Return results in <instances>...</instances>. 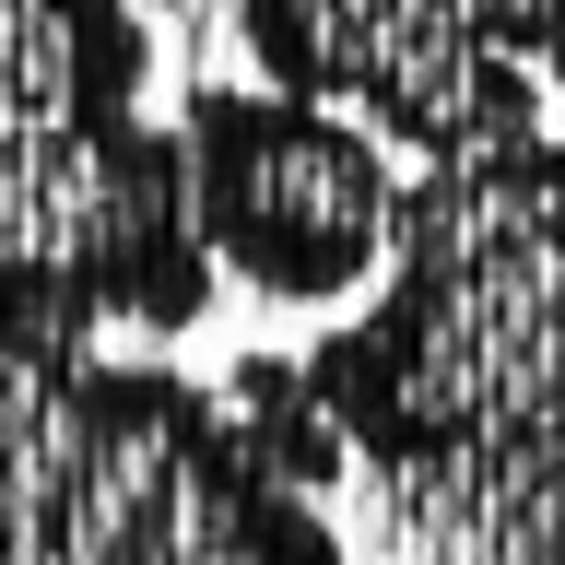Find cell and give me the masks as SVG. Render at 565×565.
<instances>
[{
	"instance_id": "cell-1",
	"label": "cell",
	"mask_w": 565,
	"mask_h": 565,
	"mask_svg": "<svg viewBox=\"0 0 565 565\" xmlns=\"http://www.w3.org/2000/svg\"><path fill=\"white\" fill-rule=\"evenodd\" d=\"M307 377L365 471H565V141L413 177L401 259L307 342Z\"/></svg>"
},
{
	"instance_id": "cell-2",
	"label": "cell",
	"mask_w": 565,
	"mask_h": 565,
	"mask_svg": "<svg viewBox=\"0 0 565 565\" xmlns=\"http://www.w3.org/2000/svg\"><path fill=\"white\" fill-rule=\"evenodd\" d=\"M0 565H353L318 494L271 483L224 388L118 353L0 342Z\"/></svg>"
},
{
	"instance_id": "cell-3",
	"label": "cell",
	"mask_w": 565,
	"mask_h": 565,
	"mask_svg": "<svg viewBox=\"0 0 565 565\" xmlns=\"http://www.w3.org/2000/svg\"><path fill=\"white\" fill-rule=\"evenodd\" d=\"M153 24L130 0H0V259L95 295L118 342H177L212 307L177 118L141 106Z\"/></svg>"
},
{
	"instance_id": "cell-4",
	"label": "cell",
	"mask_w": 565,
	"mask_h": 565,
	"mask_svg": "<svg viewBox=\"0 0 565 565\" xmlns=\"http://www.w3.org/2000/svg\"><path fill=\"white\" fill-rule=\"evenodd\" d=\"M271 95L342 106L424 166H494L565 95V0H212Z\"/></svg>"
},
{
	"instance_id": "cell-5",
	"label": "cell",
	"mask_w": 565,
	"mask_h": 565,
	"mask_svg": "<svg viewBox=\"0 0 565 565\" xmlns=\"http://www.w3.org/2000/svg\"><path fill=\"white\" fill-rule=\"evenodd\" d=\"M177 153H189V212H201L212 271L259 282L271 307H342L388 282L413 177L388 166L365 118L271 95V83H189Z\"/></svg>"
},
{
	"instance_id": "cell-6",
	"label": "cell",
	"mask_w": 565,
	"mask_h": 565,
	"mask_svg": "<svg viewBox=\"0 0 565 565\" xmlns=\"http://www.w3.org/2000/svg\"><path fill=\"white\" fill-rule=\"evenodd\" d=\"M224 424H236V448L259 459L271 483H295V494H318L330 471H353V436L330 424L307 353H236V365H224Z\"/></svg>"
},
{
	"instance_id": "cell-7",
	"label": "cell",
	"mask_w": 565,
	"mask_h": 565,
	"mask_svg": "<svg viewBox=\"0 0 565 565\" xmlns=\"http://www.w3.org/2000/svg\"><path fill=\"white\" fill-rule=\"evenodd\" d=\"M448 565H471V554H448Z\"/></svg>"
}]
</instances>
